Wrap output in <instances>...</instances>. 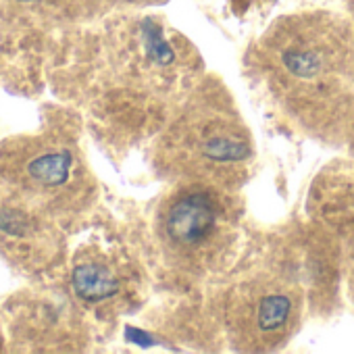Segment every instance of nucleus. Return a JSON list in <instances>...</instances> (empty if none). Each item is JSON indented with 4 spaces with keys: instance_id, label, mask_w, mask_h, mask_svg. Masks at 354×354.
I'll use <instances>...</instances> for the list:
<instances>
[{
    "instance_id": "nucleus-3",
    "label": "nucleus",
    "mask_w": 354,
    "mask_h": 354,
    "mask_svg": "<svg viewBox=\"0 0 354 354\" xmlns=\"http://www.w3.org/2000/svg\"><path fill=\"white\" fill-rule=\"evenodd\" d=\"M225 315L232 342L238 348L271 350L292 331L298 298L286 281L259 277L232 292Z\"/></svg>"
},
{
    "instance_id": "nucleus-8",
    "label": "nucleus",
    "mask_w": 354,
    "mask_h": 354,
    "mask_svg": "<svg viewBox=\"0 0 354 354\" xmlns=\"http://www.w3.org/2000/svg\"><path fill=\"white\" fill-rule=\"evenodd\" d=\"M17 3H30V5H34V3H50V0H17Z\"/></svg>"
},
{
    "instance_id": "nucleus-4",
    "label": "nucleus",
    "mask_w": 354,
    "mask_h": 354,
    "mask_svg": "<svg viewBox=\"0 0 354 354\" xmlns=\"http://www.w3.org/2000/svg\"><path fill=\"white\" fill-rule=\"evenodd\" d=\"M227 232L225 211L215 188L188 184L160 213V238L175 261L198 265L211 261Z\"/></svg>"
},
{
    "instance_id": "nucleus-1",
    "label": "nucleus",
    "mask_w": 354,
    "mask_h": 354,
    "mask_svg": "<svg viewBox=\"0 0 354 354\" xmlns=\"http://www.w3.org/2000/svg\"><path fill=\"white\" fill-rule=\"evenodd\" d=\"M271 92L310 129L342 127L354 109V38L327 13L286 17L261 42Z\"/></svg>"
},
{
    "instance_id": "nucleus-7",
    "label": "nucleus",
    "mask_w": 354,
    "mask_h": 354,
    "mask_svg": "<svg viewBox=\"0 0 354 354\" xmlns=\"http://www.w3.org/2000/svg\"><path fill=\"white\" fill-rule=\"evenodd\" d=\"M125 3H138V5H150V3H160V0H125Z\"/></svg>"
},
{
    "instance_id": "nucleus-2",
    "label": "nucleus",
    "mask_w": 354,
    "mask_h": 354,
    "mask_svg": "<svg viewBox=\"0 0 354 354\" xmlns=\"http://www.w3.org/2000/svg\"><path fill=\"white\" fill-rule=\"evenodd\" d=\"M162 162L190 184L234 186L252 158V140L225 94L192 102L162 140Z\"/></svg>"
},
{
    "instance_id": "nucleus-5",
    "label": "nucleus",
    "mask_w": 354,
    "mask_h": 354,
    "mask_svg": "<svg viewBox=\"0 0 354 354\" xmlns=\"http://www.w3.org/2000/svg\"><path fill=\"white\" fill-rule=\"evenodd\" d=\"M73 154L67 148H42L28 156L21 167V182L30 190H57L71 177Z\"/></svg>"
},
{
    "instance_id": "nucleus-6",
    "label": "nucleus",
    "mask_w": 354,
    "mask_h": 354,
    "mask_svg": "<svg viewBox=\"0 0 354 354\" xmlns=\"http://www.w3.org/2000/svg\"><path fill=\"white\" fill-rule=\"evenodd\" d=\"M73 290L80 298L88 302H102L113 298L121 281L117 273L102 261H82L73 269Z\"/></svg>"
}]
</instances>
